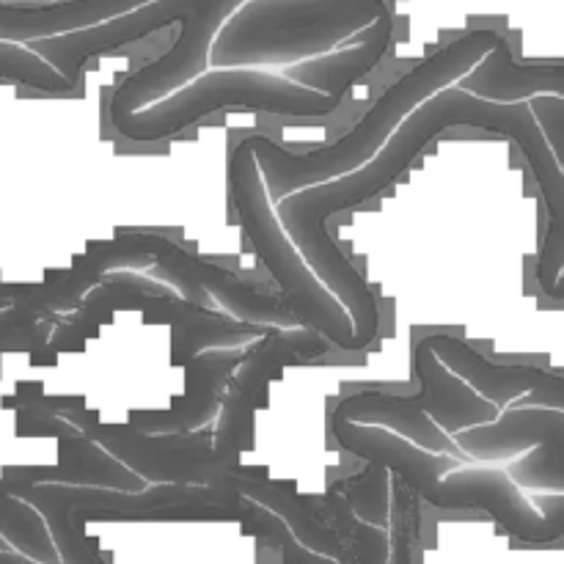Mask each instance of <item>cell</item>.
<instances>
[{
	"label": "cell",
	"instance_id": "6da1fadb",
	"mask_svg": "<svg viewBox=\"0 0 564 564\" xmlns=\"http://www.w3.org/2000/svg\"><path fill=\"white\" fill-rule=\"evenodd\" d=\"M507 108L510 102L482 99L452 83L424 99L416 110H411L391 132L389 141L378 149V154L367 160L361 169L336 176V180L301 187L275 202L279 204L275 218L281 220L290 240L295 242L317 279L350 312L361 350H367L378 339L380 303L369 281L358 273L356 264L328 235V220L336 213H347L386 191L413 163V158L424 152V147H430L452 127H477V130L496 132Z\"/></svg>",
	"mask_w": 564,
	"mask_h": 564
},
{
	"label": "cell",
	"instance_id": "7a4b0ae2",
	"mask_svg": "<svg viewBox=\"0 0 564 564\" xmlns=\"http://www.w3.org/2000/svg\"><path fill=\"white\" fill-rule=\"evenodd\" d=\"M242 3L246 0H149L113 20L97 22V25L80 28V31L58 33V36L31 39L25 44L36 50L44 61H50L72 86H77L83 66L91 58L113 53V50L138 42L149 33L163 31V28L180 25L174 44L160 58L132 72L110 94L108 119H113V116L130 113V110L165 97L169 91L207 72L213 39Z\"/></svg>",
	"mask_w": 564,
	"mask_h": 564
},
{
	"label": "cell",
	"instance_id": "3957f363",
	"mask_svg": "<svg viewBox=\"0 0 564 564\" xmlns=\"http://www.w3.org/2000/svg\"><path fill=\"white\" fill-rule=\"evenodd\" d=\"M499 39L501 33L494 31V28H474V31H466L457 39H452L449 44L427 55L422 64L408 69L402 77H397L375 99L372 108L352 124V130L325 149L292 152V149H284L275 141H270L262 132H251V135H246L237 143L246 147L257 158L262 180L268 185L270 202H279V198L290 196V193L301 191V187L350 174V171L361 169L367 160L378 154V149L389 141L391 132L400 127V121L411 110H416L435 91L460 80L471 66H477L499 44Z\"/></svg>",
	"mask_w": 564,
	"mask_h": 564
},
{
	"label": "cell",
	"instance_id": "277c9868",
	"mask_svg": "<svg viewBox=\"0 0 564 564\" xmlns=\"http://www.w3.org/2000/svg\"><path fill=\"white\" fill-rule=\"evenodd\" d=\"M6 490L42 512L61 562L99 564V540L86 538L88 521L130 523H237L246 496L218 485L154 482L143 490L94 488L64 482H3Z\"/></svg>",
	"mask_w": 564,
	"mask_h": 564
},
{
	"label": "cell",
	"instance_id": "5b68a950",
	"mask_svg": "<svg viewBox=\"0 0 564 564\" xmlns=\"http://www.w3.org/2000/svg\"><path fill=\"white\" fill-rule=\"evenodd\" d=\"M386 0H246L209 47V66H290L350 42Z\"/></svg>",
	"mask_w": 564,
	"mask_h": 564
},
{
	"label": "cell",
	"instance_id": "8992f818",
	"mask_svg": "<svg viewBox=\"0 0 564 564\" xmlns=\"http://www.w3.org/2000/svg\"><path fill=\"white\" fill-rule=\"evenodd\" d=\"M341 102L345 99L334 94L303 86L262 66H213V72H202L165 97L130 113L113 116L110 124L127 141L158 143L224 108L262 110L292 119H323Z\"/></svg>",
	"mask_w": 564,
	"mask_h": 564
},
{
	"label": "cell",
	"instance_id": "52a82bcc",
	"mask_svg": "<svg viewBox=\"0 0 564 564\" xmlns=\"http://www.w3.org/2000/svg\"><path fill=\"white\" fill-rule=\"evenodd\" d=\"M229 191L235 202L242 231L251 240L253 251L268 268L270 279L279 284L281 297L295 312L301 325L319 330L334 347L358 352L356 325L339 297L317 279L303 253L284 231L281 220L270 207L268 185L262 180L257 158L246 147L235 143L229 152Z\"/></svg>",
	"mask_w": 564,
	"mask_h": 564
},
{
	"label": "cell",
	"instance_id": "ba28073f",
	"mask_svg": "<svg viewBox=\"0 0 564 564\" xmlns=\"http://www.w3.org/2000/svg\"><path fill=\"white\" fill-rule=\"evenodd\" d=\"M61 416L75 424L83 435L97 441L116 460L154 482L176 485H218L235 488V477L242 471L240 457L220 455L213 446V430L204 433H143L127 424H105L97 411L86 405L69 408Z\"/></svg>",
	"mask_w": 564,
	"mask_h": 564
},
{
	"label": "cell",
	"instance_id": "9c48e42d",
	"mask_svg": "<svg viewBox=\"0 0 564 564\" xmlns=\"http://www.w3.org/2000/svg\"><path fill=\"white\" fill-rule=\"evenodd\" d=\"M330 341L319 330L295 325L273 328L259 336L246 361L226 380L220 400L218 427L213 430V446L226 457H240L253 446V413L268 394V386L281 378L286 367L314 361L330 352Z\"/></svg>",
	"mask_w": 564,
	"mask_h": 564
},
{
	"label": "cell",
	"instance_id": "30bf717a",
	"mask_svg": "<svg viewBox=\"0 0 564 564\" xmlns=\"http://www.w3.org/2000/svg\"><path fill=\"white\" fill-rule=\"evenodd\" d=\"M154 264L163 270L165 281L174 290H180L182 297H187V301L209 306V297H215V303L226 308L231 317L270 325V328H295V325H301V319L286 306L284 297L268 295L259 286L242 281L231 270L207 262L202 257H193V253H187L185 248H180L163 235H158V246H154Z\"/></svg>",
	"mask_w": 564,
	"mask_h": 564
},
{
	"label": "cell",
	"instance_id": "8fae6325",
	"mask_svg": "<svg viewBox=\"0 0 564 564\" xmlns=\"http://www.w3.org/2000/svg\"><path fill=\"white\" fill-rule=\"evenodd\" d=\"M257 339L248 347H209L185 364V394L171 397L169 408H135L127 422L143 433H193L218 413L226 380L248 358Z\"/></svg>",
	"mask_w": 564,
	"mask_h": 564
},
{
	"label": "cell",
	"instance_id": "7c38bea8",
	"mask_svg": "<svg viewBox=\"0 0 564 564\" xmlns=\"http://www.w3.org/2000/svg\"><path fill=\"white\" fill-rule=\"evenodd\" d=\"M471 460L494 463L549 444L564 452V411L545 405H507L494 422L452 435Z\"/></svg>",
	"mask_w": 564,
	"mask_h": 564
},
{
	"label": "cell",
	"instance_id": "4fadbf2b",
	"mask_svg": "<svg viewBox=\"0 0 564 564\" xmlns=\"http://www.w3.org/2000/svg\"><path fill=\"white\" fill-rule=\"evenodd\" d=\"M413 372H416L419 391L416 400L430 419L444 430L446 435H457L460 430L477 427V424L494 422L501 413L499 405L485 400L474 391L460 375L452 372L444 361L433 352L427 339L416 341L413 350Z\"/></svg>",
	"mask_w": 564,
	"mask_h": 564
},
{
	"label": "cell",
	"instance_id": "5bb4252c",
	"mask_svg": "<svg viewBox=\"0 0 564 564\" xmlns=\"http://www.w3.org/2000/svg\"><path fill=\"white\" fill-rule=\"evenodd\" d=\"M3 482H64V485H94V488L143 490L147 479L138 477L132 468L116 460L108 449L80 430L58 438V463L55 466H14L3 468Z\"/></svg>",
	"mask_w": 564,
	"mask_h": 564
},
{
	"label": "cell",
	"instance_id": "9a60e30c",
	"mask_svg": "<svg viewBox=\"0 0 564 564\" xmlns=\"http://www.w3.org/2000/svg\"><path fill=\"white\" fill-rule=\"evenodd\" d=\"M235 488L242 496L257 501V505L275 512L286 523V529L295 534L297 543L312 549L314 554L336 562H358L350 545L319 518L312 501H303L295 494V485L292 482H275V479L268 477L264 468L259 471V468L242 466V471L235 477Z\"/></svg>",
	"mask_w": 564,
	"mask_h": 564
},
{
	"label": "cell",
	"instance_id": "2e32d148",
	"mask_svg": "<svg viewBox=\"0 0 564 564\" xmlns=\"http://www.w3.org/2000/svg\"><path fill=\"white\" fill-rule=\"evenodd\" d=\"M330 413L341 419H350V422L358 424H380V427H389L391 433L413 441V444L422 446V449L435 452V455H455L460 457V460L471 463V457L457 446V441L452 438V435H446L444 430L424 413L416 394L397 397L386 394V391H352V394L341 397L339 405Z\"/></svg>",
	"mask_w": 564,
	"mask_h": 564
},
{
	"label": "cell",
	"instance_id": "e0dca14e",
	"mask_svg": "<svg viewBox=\"0 0 564 564\" xmlns=\"http://www.w3.org/2000/svg\"><path fill=\"white\" fill-rule=\"evenodd\" d=\"M391 39H394V17L386 9L367 28V33H361V42H345V47L339 44L330 53L295 61V64H290L292 69L286 72V77L303 83V86L319 88V91L345 99L347 91L386 58V53L391 47Z\"/></svg>",
	"mask_w": 564,
	"mask_h": 564
},
{
	"label": "cell",
	"instance_id": "ac0fdd59",
	"mask_svg": "<svg viewBox=\"0 0 564 564\" xmlns=\"http://www.w3.org/2000/svg\"><path fill=\"white\" fill-rule=\"evenodd\" d=\"M457 86L494 102H518L538 94L564 97V66L521 64L512 55L507 36H501L499 44L457 80Z\"/></svg>",
	"mask_w": 564,
	"mask_h": 564
},
{
	"label": "cell",
	"instance_id": "d6986e66",
	"mask_svg": "<svg viewBox=\"0 0 564 564\" xmlns=\"http://www.w3.org/2000/svg\"><path fill=\"white\" fill-rule=\"evenodd\" d=\"M0 538L31 562H61L42 512L11 490H6L3 485H0Z\"/></svg>",
	"mask_w": 564,
	"mask_h": 564
},
{
	"label": "cell",
	"instance_id": "ffe728a7",
	"mask_svg": "<svg viewBox=\"0 0 564 564\" xmlns=\"http://www.w3.org/2000/svg\"><path fill=\"white\" fill-rule=\"evenodd\" d=\"M314 505V501H312ZM314 510L319 512L325 523L345 540L352 549L358 562H386L389 560V534L380 527L361 521L356 512L350 510V505L345 501V496L336 488L328 490L323 505H314Z\"/></svg>",
	"mask_w": 564,
	"mask_h": 564
},
{
	"label": "cell",
	"instance_id": "44dd1931",
	"mask_svg": "<svg viewBox=\"0 0 564 564\" xmlns=\"http://www.w3.org/2000/svg\"><path fill=\"white\" fill-rule=\"evenodd\" d=\"M0 80L22 83V86L50 94H64L75 88L36 50H31L22 42H3V39H0Z\"/></svg>",
	"mask_w": 564,
	"mask_h": 564
},
{
	"label": "cell",
	"instance_id": "7402d4cb",
	"mask_svg": "<svg viewBox=\"0 0 564 564\" xmlns=\"http://www.w3.org/2000/svg\"><path fill=\"white\" fill-rule=\"evenodd\" d=\"M389 496H391V534L389 560L411 562L413 545L419 543V494L402 477L389 471Z\"/></svg>",
	"mask_w": 564,
	"mask_h": 564
},
{
	"label": "cell",
	"instance_id": "603a6c76",
	"mask_svg": "<svg viewBox=\"0 0 564 564\" xmlns=\"http://www.w3.org/2000/svg\"><path fill=\"white\" fill-rule=\"evenodd\" d=\"M334 488L345 496L350 510L361 521L383 527L386 518H389V471L386 468L369 463V471L345 479V482H336Z\"/></svg>",
	"mask_w": 564,
	"mask_h": 564
},
{
	"label": "cell",
	"instance_id": "cb8c5ba5",
	"mask_svg": "<svg viewBox=\"0 0 564 564\" xmlns=\"http://www.w3.org/2000/svg\"><path fill=\"white\" fill-rule=\"evenodd\" d=\"M507 474L516 479L518 488L564 494V452L549 444L532 446V452L523 460L512 463Z\"/></svg>",
	"mask_w": 564,
	"mask_h": 564
},
{
	"label": "cell",
	"instance_id": "d4e9b609",
	"mask_svg": "<svg viewBox=\"0 0 564 564\" xmlns=\"http://www.w3.org/2000/svg\"><path fill=\"white\" fill-rule=\"evenodd\" d=\"M529 105H532L534 119H538L545 141H549L551 149H554L556 163H560L564 174V97L538 94V97H529Z\"/></svg>",
	"mask_w": 564,
	"mask_h": 564
},
{
	"label": "cell",
	"instance_id": "484cf974",
	"mask_svg": "<svg viewBox=\"0 0 564 564\" xmlns=\"http://www.w3.org/2000/svg\"><path fill=\"white\" fill-rule=\"evenodd\" d=\"M532 505L538 507V510L545 516V521H549L554 540H562L564 538V494L538 496Z\"/></svg>",
	"mask_w": 564,
	"mask_h": 564
},
{
	"label": "cell",
	"instance_id": "4316f807",
	"mask_svg": "<svg viewBox=\"0 0 564 564\" xmlns=\"http://www.w3.org/2000/svg\"><path fill=\"white\" fill-rule=\"evenodd\" d=\"M0 551H14V549H11V545H9V543H6V540H3V538H0Z\"/></svg>",
	"mask_w": 564,
	"mask_h": 564
}]
</instances>
